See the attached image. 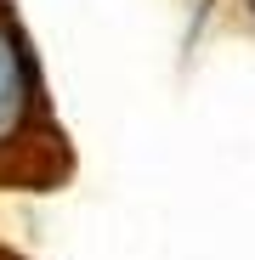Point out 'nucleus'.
<instances>
[{"instance_id": "f257e3e1", "label": "nucleus", "mask_w": 255, "mask_h": 260, "mask_svg": "<svg viewBox=\"0 0 255 260\" xmlns=\"http://www.w3.org/2000/svg\"><path fill=\"white\" fill-rule=\"evenodd\" d=\"M40 142L63 147L46 124L34 51L23 28L0 12V181H40Z\"/></svg>"}, {"instance_id": "f03ea898", "label": "nucleus", "mask_w": 255, "mask_h": 260, "mask_svg": "<svg viewBox=\"0 0 255 260\" xmlns=\"http://www.w3.org/2000/svg\"><path fill=\"white\" fill-rule=\"evenodd\" d=\"M0 260H12V254H6V249H0Z\"/></svg>"}]
</instances>
